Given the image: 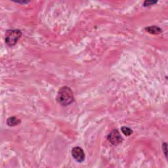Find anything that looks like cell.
Segmentation results:
<instances>
[{
  "label": "cell",
  "instance_id": "cell-1",
  "mask_svg": "<svg viewBox=\"0 0 168 168\" xmlns=\"http://www.w3.org/2000/svg\"><path fill=\"white\" fill-rule=\"evenodd\" d=\"M57 101L62 106H68L74 101V93L70 88L64 86L59 89Z\"/></svg>",
  "mask_w": 168,
  "mask_h": 168
},
{
  "label": "cell",
  "instance_id": "cell-2",
  "mask_svg": "<svg viewBox=\"0 0 168 168\" xmlns=\"http://www.w3.org/2000/svg\"><path fill=\"white\" fill-rule=\"evenodd\" d=\"M22 36V32L19 30H7L5 34V41L8 46L12 47L17 43Z\"/></svg>",
  "mask_w": 168,
  "mask_h": 168
},
{
  "label": "cell",
  "instance_id": "cell-3",
  "mask_svg": "<svg viewBox=\"0 0 168 168\" xmlns=\"http://www.w3.org/2000/svg\"><path fill=\"white\" fill-rule=\"evenodd\" d=\"M107 139L113 145H118L122 143L123 139L118 130H114L110 132L107 136Z\"/></svg>",
  "mask_w": 168,
  "mask_h": 168
},
{
  "label": "cell",
  "instance_id": "cell-4",
  "mask_svg": "<svg viewBox=\"0 0 168 168\" xmlns=\"http://www.w3.org/2000/svg\"><path fill=\"white\" fill-rule=\"evenodd\" d=\"M72 156L76 162L81 163L85 160V154L83 149L79 146H76L72 150Z\"/></svg>",
  "mask_w": 168,
  "mask_h": 168
},
{
  "label": "cell",
  "instance_id": "cell-5",
  "mask_svg": "<svg viewBox=\"0 0 168 168\" xmlns=\"http://www.w3.org/2000/svg\"><path fill=\"white\" fill-rule=\"evenodd\" d=\"M145 30L148 32L152 34H159L162 32V29L156 26H148V27L145 28Z\"/></svg>",
  "mask_w": 168,
  "mask_h": 168
},
{
  "label": "cell",
  "instance_id": "cell-6",
  "mask_svg": "<svg viewBox=\"0 0 168 168\" xmlns=\"http://www.w3.org/2000/svg\"><path fill=\"white\" fill-rule=\"evenodd\" d=\"M20 121L16 117L9 118L7 120V124L10 127H14L15 125L19 124Z\"/></svg>",
  "mask_w": 168,
  "mask_h": 168
},
{
  "label": "cell",
  "instance_id": "cell-7",
  "mask_svg": "<svg viewBox=\"0 0 168 168\" xmlns=\"http://www.w3.org/2000/svg\"><path fill=\"white\" fill-rule=\"evenodd\" d=\"M122 133L126 136H130L133 133L132 130H131L130 128H129L127 127H122Z\"/></svg>",
  "mask_w": 168,
  "mask_h": 168
},
{
  "label": "cell",
  "instance_id": "cell-8",
  "mask_svg": "<svg viewBox=\"0 0 168 168\" xmlns=\"http://www.w3.org/2000/svg\"><path fill=\"white\" fill-rule=\"evenodd\" d=\"M157 1H145L144 2V6H150L153 4H156Z\"/></svg>",
  "mask_w": 168,
  "mask_h": 168
},
{
  "label": "cell",
  "instance_id": "cell-9",
  "mask_svg": "<svg viewBox=\"0 0 168 168\" xmlns=\"http://www.w3.org/2000/svg\"><path fill=\"white\" fill-rule=\"evenodd\" d=\"M162 148H163V150H164V152L165 157H167V144L166 143L163 144Z\"/></svg>",
  "mask_w": 168,
  "mask_h": 168
}]
</instances>
